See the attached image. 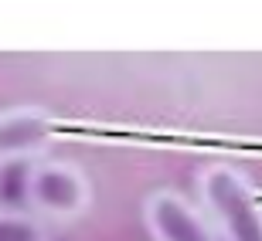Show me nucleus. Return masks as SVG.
<instances>
[{
  "mask_svg": "<svg viewBox=\"0 0 262 241\" xmlns=\"http://www.w3.org/2000/svg\"><path fill=\"white\" fill-rule=\"evenodd\" d=\"M198 190L204 218L211 221V228H218L225 241H262V207L249 180L235 166H204L198 177Z\"/></svg>",
  "mask_w": 262,
  "mask_h": 241,
  "instance_id": "nucleus-1",
  "label": "nucleus"
},
{
  "mask_svg": "<svg viewBox=\"0 0 262 241\" xmlns=\"http://www.w3.org/2000/svg\"><path fill=\"white\" fill-rule=\"evenodd\" d=\"M55 139V116L45 106L0 109V170L10 163L45 160Z\"/></svg>",
  "mask_w": 262,
  "mask_h": 241,
  "instance_id": "nucleus-3",
  "label": "nucleus"
},
{
  "mask_svg": "<svg viewBox=\"0 0 262 241\" xmlns=\"http://www.w3.org/2000/svg\"><path fill=\"white\" fill-rule=\"evenodd\" d=\"M0 187H4V170H0Z\"/></svg>",
  "mask_w": 262,
  "mask_h": 241,
  "instance_id": "nucleus-6",
  "label": "nucleus"
},
{
  "mask_svg": "<svg viewBox=\"0 0 262 241\" xmlns=\"http://www.w3.org/2000/svg\"><path fill=\"white\" fill-rule=\"evenodd\" d=\"M24 201L38 221H75L92 204V183L78 163L45 156L28 166Z\"/></svg>",
  "mask_w": 262,
  "mask_h": 241,
  "instance_id": "nucleus-2",
  "label": "nucleus"
},
{
  "mask_svg": "<svg viewBox=\"0 0 262 241\" xmlns=\"http://www.w3.org/2000/svg\"><path fill=\"white\" fill-rule=\"evenodd\" d=\"M143 224L154 241H214V228L181 190L160 187L143 201Z\"/></svg>",
  "mask_w": 262,
  "mask_h": 241,
  "instance_id": "nucleus-4",
  "label": "nucleus"
},
{
  "mask_svg": "<svg viewBox=\"0 0 262 241\" xmlns=\"http://www.w3.org/2000/svg\"><path fill=\"white\" fill-rule=\"evenodd\" d=\"M0 241H51V234L34 214L0 207Z\"/></svg>",
  "mask_w": 262,
  "mask_h": 241,
  "instance_id": "nucleus-5",
  "label": "nucleus"
}]
</instances>
